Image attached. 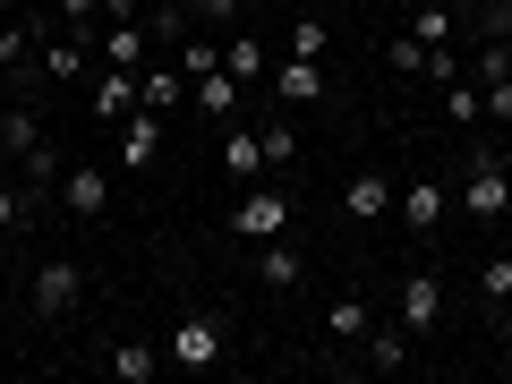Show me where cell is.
Instances as JSON below:
<instances>
[{
    "mask_svg": "<svg viewBox=\"0 0 512 384\" xmlns=\"http://www.w3.org/2000/svg\"><path fill=\"white\" fill-rule=\"evenodd\" d=\"M26 214H35V197H26L18 180H0V239H9V231H26Z\"/></svg>",
    "mask_w": 512,
    "mask_h": 384,
    "instance_id": "28",
    "label": "cell"
},
{
    "mask_svg": "<svg viewBox=\"0 0 512 384\" xmlns=\"http://www.w3.org/2000/svg\"><path fill=\"white\" fill-rule=\"evenodd\" d=\"M359 367H376V376H402V367H410V333H402V325H376V333L359 342Z\"/></svg>",
    "mask_w": 512,
    "mask_h": 384,
    "instance_id": "21",
    "label": "cell"
},
{
    "mask_svg": "<svg viewBox=\"0 0 512 384\" xmlns=\"http://www.w3.org/2000/svg\"><path fill=\"white\" fill-rule=\"evenodd\" d=\"M504 9H512V0H504Z\"/></svg>",
    "mask_w": 512,
    "mask_h": 384,
    "instance_id": "37",
    "label": "cell"
},
{
    "mask_svg": "<svg viewBox=\"0 0 512 384\" xmlns=\"http://www.w3.org/2000/svg\"><path fill=\"white\" fill-rule=\"evenodd\" d=\"M86 111H94V128H120L128 111H137V77H128V69H103V77H94V94H86Z\"/></svg>",
    "mask_w": 512,
    "mask_h": 384,
    "instance_id": "17",
    "label": "cell"
},
{
    "mask_svg": "<svg viewBox=\"0 0 512 384\" xmlns=\"http://www.w3.org/2000/svg\"><path fill=\"white\" fill-rule=\"evenodd\" d=\"M291 60H325V18H316V9L291 18Z\"/></svg>",
    "mask_w": 512,
    "mask_h": 384,
    "instance_id": "27",
    "label": "cell"
},
{
    "mask_svg": "<svg viewBox=\"0 0 512 384\" xmlns=\"http://www.w3.org/2000/svg\"><path fill=\"white\" fill-rule=\"evenodd\" d=\"M256 154H265V171H291L299 163V128L282 120V111H265V120H256Z\"/></svg>",
    "mask_w": 512,
    "mask_h": 384,
    "instance_id": "22",
    "label": "cell"
},
{
    "mask_svg": "<svg viewBox=\"0 0 512 384\" xmlns=\"http://www.w3.org/2000/svg\"><path fill=\"white\" fill-rule=\"evenodd\" d=\"M222 180H239V188L274 180V171H265V154H256V128H248V120H231V128H222Z\"/></svg>",
    "mask_w": 512,
    "mask_h": 384,
    "instance_id": "16",
    "label": "cell"
},
{
    "mask_svg": "<svg viewBox=\"0 0 512 384\" xmlns=\"http://www.w3.org/2000/svg\"><path fill=\"white\" fill-rule=\"evenodd\" d=\"M384 60H393V77H427V43L410 35V26H393V35H384Z\"/></svg>",
    "mask_w": 512,
    "mask_h": 384,
    "instance_id": "25",
    "label": "cell"
},
{
    "mask_svg": "<svg viewBox=\"0 0 512 384\" xmlns=\"http://www.w3.org/2000/svg\"><path fill=\"white\" fill-rule=\"evenodd\" d=\"M291 222H299L291 188H282V180H256V188H239V205L222 214V231H231V239H248V248H265V239H282Z\"/></svg>",
    "mask_w": 512,
    "mask_h": 384,
    "instance_id": "2",
    "label": "cell"
},
{
    "mask_svg": "<svg viewBox=\"0 0 512 384\" xmlns=\"http://www.w3.org/2000/svg\"><path fill=\"white\" fill-rule=\"evenodd\" d=\"M444 120H453V128H478V120H487V94H478V77H470V86H461V77L444 86Z\"/></svg>",
    "mask_w": 512,
    "mask_h": 384,
    "instance_id": "26",
    "label": "cell"
},
{
    "mask_svg": "<svg viewBox=\"0 0 512 384\" xmlns=\"http://www.w3.org/2000/svg\"><path fill=\"white\" fill-rule=\"evenodd\" d=\"M163 359L188 367V376H214V367L231 359V333H222V316H214V308H180V325H171Z\"/></svg>",
    "mask_w": 512,
    "mask_h": 384,
    "instance_id": "3",
    "label": "cell"
},
{
    "mask_svg": "<svg viewBox=\"0 0 512 384\" xmlns=\"http://www.w3.org/2000/svg\"><path fill=\"white\" fill-rule=\"evenodd\" d=\"M222 69L248 77V86H265V52H256V35H239V26H231V35H222Z\"/></svg>",
    "mask_w": 512,
    "mask_h": 384,
    "instance_id": "24",
    "label": "cell"
},
{
    "mask_svg": "<svg viewBox=\"0 0 512 384\" xmlns=\"http://www.w3.org/2000/svg\"><path fill=\"white\" fill-rule=\"evenodd\" d=\"M137 103H146V111H163V120H171V111L188 103V69H180V60H163V52H154L146 69H137Z\"/></svg>",
    "mask_w": 512,
    "mask_h": 384,
    "instance_id": "15",
    "label": "cell"
},
{
    "mask_svg": "<svg viewBox=\"0 0 512 384\" xmlns=\"http://www.w3.org/2000/svg\"><path fill=\"white\" fill-rule=\"evenodd\" d=\"M120 9H137V0H103V18H120Z\"/></svg>",
    "mask_w": 512,
    "mask_h": 384,
    "instance_id": "33",
    "label": "cell"
},
{
    "mask_svg": "<svg viewBox=\"0 0 512 384\" xmlns=\"http://www.w3.org/2000/svg\"><path fill=\"white\" fill-rule=\"evenodd\" d=\"M0 18H18V0H0Z\"/></svg>",
    "mask_w": 512,
    "mask_h": 384,
    "instance_id": "34",
    "label": "cell"
},
{
    "mask_svg": "<svg viewBox=\"0 0 512 384\" xmlns=\"http://www.w3.org/2000/svg\"><path fill=\"white\" fill-rule=\"evenodd\" d=\"M367 333H376V299H367V291H333L325 299V342L333 350H359Z\"/></svg>",
    "mask_w": 512,
    "mask_h": 384,
    "instance_id": "12",
    "label": "cell"
},
{
    "mask_svg": "<svg viewBox=\"0 0 512 384\" xmlns=\"http://www.w3.org/2000/svg\"><path fill=\"white\" fill-rule=\"evenodd\" d=\"M35 146H43V120L26 103H9V111H0V154H18V163H26Z\"/></svg>",
    "mask_w": 512,
    "mask_h": 384,
    "instance_id": "23",
    "label": "cell"
},
{
    "mask_svg": "<svg viewBox=\"0 0 512 384\" xmlns=\"http://www.w3.org/2000/svg\"><path fill=\"white\" fill-rule=\"evenodd\" d=\"M0 299H9V274H0Z\"/></svg>",
    "mask_w": 512,
    "mask_h": 384,
    "instance_id": "35",
    "label": "cell"
},
{
    "mask_svg": "<svg viewBox=\"0 0 512 384\" xmlns=\"http://www.w3.org/2000/svg\"><path fill=\"white\" fill-rule=\"evenodd\" d=\"M444 308H453V299H444V274H427V265L393 282V325H402L410 342H427V333L444 325Z\"/></svg>",
    "mask_w": 512,
    "mask_h": 384,
    "instance_id": "6",
    "label": "cell"
},
{
    "mask_svg": "<svg viewBox=\"0 0 512 384\" xmlns=\"http://www.w3.org/2000/svg\"><path fill=\"white\" fill-rule=\"evenodd\" d=\"M26 299H35L43 325H69V316L86 308V265H77V256H43V265H35V291H26Z\"/></svg>",
    "mask_w": 512,
    "mask_h": 384,
    "instance_id": "5",
    "label": "cell"
},
{
    "mask_svg": "<svg viewBox=\"0 0 512 384\" xmlns=\"http://www.w3.org/2000/svg\"><path fill=\"white\" fill-rule=\"evenodd\" d=\"M342 214H350V222H384V214H393V171L359 163V171L342 180Z\"/></svg>",
    "mask_w": 512,
    "mask_h": 384,
    "instance_id": "13",
    "label": "cell"
},
{
    "mask_svg": "<svg viewBox=\"0 0 512 384\" xmlns=\"http://www.w3.org/2000/svg\"><path fill=\"white\" fill-rule=\"evenodd\" d=\"M470 291H478V308H487V316H504V308H512V248H487V256H478Z\"/></svg>",
    "mask_w": 512,
    "mask_h": 384,
    "instance_id": "18",
    "label": "cell"
},
{
    "mask_svg": "<svg viewBox=\"0 0 512 384\" xmlns=\"http://www.w3.org/2000/svg\"><path fill=\"white\" fill-rule=\"evenodd\" d=\"M504 52H512V35H504Z\"/></svg>",
    "mask_w": 512,
    "mask_h": 384,
    "instance_id": "36",
    "label": "cell"
},
{
    "mask_svg": "<svg viewBox=\"0 0 512 384\" xmlns=\"http://www.w3.org/2000/svg\"><path fill=\"white\" fill-rule=\"evenodd\" d=\"M393 214H402L410 239H436L444 222H453V188H444V180H410L402 197H393Z\"/></svg>",
    "mask_w": 512,
    "mask_h": 384,
    "instance_id": "8",
    "label": "cell"
},
{
    "mask_svg": "<svg viewBox=\"0 0 512 384\" xmlns=\"http://www.w3.org/2000/svg\"><path fill=\"white\" fill-rule=\"evenodd\" d=\"M180 69H188V77H205V69H222V43H205V35H197V43H188V52H180Z\"/></svg>",
    "mask_w": 512,
    "mask_h": 384,
    "instance_id": "31",
    "label": "cell"
},
{
    "mask_svg": "<svg viewBox=\"0 0 512 384\" xmlns=\"http://www.w3.org/2000/svg\"><path fill=\"white\" fill-rule=\"evenodd\" d=\"M94 60H103V69H146L154 60V35H146V18H137V9H120V18H103L94 26Z\"/></svg>",
    "mask_w": 512,
    "mask_h": 384,
    "instance_id": "7",
    "label": "cell"
},
{
    "mask_svg": "<svg viewBox=\"0 0 512 384\" xmlns=\"http://www.w3.org/2000/svg\"><path fill=\"white\" fill-rule=\"evenodd\" d=\"M103 367H111L120 384H154L171 359H163V342H111V359H103Z\"/></svg>",
    "mask_w": 512,
    "mask_h": 384,
    "instance_id": "19",
    "label": "cell"
},
{
    "mask_svg": "<svg viewBox=\"0 0 512 384\" xmlns=\"http://www.w3.org/2000/svg\"><path fill=\"white\" fill-rule=\"evenodd\" d=\"M265 94H274V103H291V111H316V103H325V60H291V52H282V69H265Z\"/></svg>",
    "mask_w": 512,
    "mask_h": 384,
    "instance_id": "9",
    "label": "cell"
},
{
    "mask_svg": "<svg viewBox=\"0 0 512 384\" xmlns=\"http://www.w3.org/2000/svg\"><path fill=\"white\" fill-rule=\"evenodd\" d=\"M453 205H461V222H504L512 214V154L478 146L470 171H461V188H453Z\"/></svg>",
    "mask_w": 512,
    "mask_h": 384,
    "instance_id": "1",
    "label": "cell"
},
{
    "mask_svg": "<svg viewBox=\"0 0 512 384\" xmlns=\"http://www.w3.org/2000/svg\"><path fill=\"white\" fill-rule=\"evenodd\" d=\"M188 9H197V18H214L222 35H231V26H239V9H248V0H188Z\"/></svg>",
    "mask_w": 512,
    "mask_h": 384,
    "instance_id": "32",
    "label": "cell"
},
{
    "mask_svg": "<svg viewBox=\"0 0 512 384\" xmlns=\"http://www.w3.org/2000/svg\"><path fill=\"white\" fill-rule=\"evenodd\" d=\"M478 94H487V120L512 128V69H504V77H478Z\"/></svg>",
    "mask_w": 512,
    "mask_h": 384,
    "instance_id": "30",
    "label": "cell"
},
{
    "mask_svg": "<svg viewBox=\"0 0 512 384\" xmlns=\"http://www.w3.org/2000/svg\"><path fill=\"white\" fill-rule=\"evenodd\" d=\"M52 18L77 26V35H94V26H103V0H52Z\"/></svg>",
    "mask_w": 512,
    "mask_h": 384,
    "instance_id": "29",
    "label": "cell"
},
{
    "mask_svg": "<svg viewBox=\"0 0 512 384\" xmlns=\"http://www.w3.org/2000/svg\"><path fill=\"white\" fill-rule=\"evenodd\" d=\"M154 163H163V111L137 103V111L120 120V171H128V180H146Z\"/></svg>",
    "mask_w": 512,
    "mask_h": 384,
    "instance_id": "10",
    "label": "cell"
},
{
    "mask_svg": "<svg viewBox=\"0 0 512 384\" xmlns=\"http://www.w3.org/2000/svg\"><path fill=\"white\" fill-rule=\"evenodd\" d=\"M35 60H43V77H52V86H77V77L94 69V35H77V26H52Z\"/></svg>",
    "mask_w": 512,
    "mask_h": 384,
    "instance_id": "11",
    "label": "cell"
},
{
    "mask_svg": "<svg viewBox=\"0 0 512 384\" xmlns=\"http://www.w3.org/2000/svg\"><path fill=\"white\" fill-rule=\"evenodd\" d=\"M299 274H308V256L291 248V231H282V239H265V248H256V282H265V291H291Z\"/></svg>",
    "mask_w": 512,
    "mask_h": 384,
    "instance_id": "20",
    "label": "cell"
},
{
    "mask_svg": "<svg viewBox=\"0 0 512 384\" xmlns=\"http://www.w3.org/2000/svg\"><path fill=\"white\" fill-rule=\"evenodd\" d=\"M52 197H60V214H69V222L103 231V222H111V171L94 163V154H86V163H60V188H52Z\"/></svg>",
    "mask_w": 512,
    "mask_h": 384,
    "instance_id": "4",
    "label": "cell"
},
{
    "mask_svg": "<svg viewBox=\"0 0 512 384\" xmlns=\"http://www.w3.org/2000/svg\"><path fill=\"white\" fill-rule=\"evenodd\" d=\"M197 111H205L214 128L248 120V77H231V69H205V77H197Z\"/></svg>",
    "mask_w": 512,
    "mask_h": 384,
    "instance_id": "14",
    "label": "cell"
}]
</instances>
